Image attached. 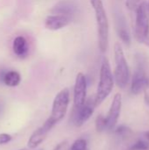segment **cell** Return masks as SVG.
Instances as JSON below:
<instances>
[{
  "label": "cell",
  "mask_w": 149,
  "mask_h": 150,
  "mask_svg": "<svg viewBox=\"0 0 149 150\" xmlns=\"http://www.w3.org/2000/svg\"><path fill=\"white\" fill-rule=\"evenodd\" d=\"M134 25L135 39L141 44L149 47V6L143 1L136 9Z\"/></svg>",
  "instance_id": "obj_3"
},
{
  "label": "cell",
  "mask_w": 149,
  "mask_h": 150,
  "mask_svg": "<svg viewBox=\"0 0 149 150\" xmlns=\"http://www.w3.org/2000/svg\"><path fill=\"white\" fill-rule=\"evenodd\" d=\"M11 139L12 137L11 134H5V133L0 134V145H4V144L9 143L11 141Z\"/></svg>",
  "instance_id": "obj_20"
},
{
  "label": "cell",
  "mask_w": 149,
  "mask_h": 150,
  "mask_svg": "<svg viewBox=\"0 0 149 150\" xmlns=\"http://www.w3.org/2000/svg\"><path fill=\"white\" fill-rule=\"evenodd\" d=\"M2 82L9 87H16L20 83L21 76L18 71L15 70H9L5 71L1 75Z\"/></svg>",
  "instance_id": "obj_14"
},
{
  "label": "cell",
  "mask_w": 149,
  "mask_h": 150,
  "mask_svg": "<svg viewBox=\"0 0 149 150\" xmlns=\"http://www.w3.org/2000/svg\"><path fill=\"white\" fill-rule=\"evenodd\" d=\"M68 150H87V142L84 139H78L73 142Z\"/></svg>",
  "instance_id": "obj_16"
},
{
  "label": "cell",
  "mask_w": 149,
  "mask_h": 150,
  "mask_svg": "<svg viewBox=\"0 0 149 150\" xmlns=\"http://www.w3.org/2000/svg\"><path fill=\"white\" fill-rule=\"evenodd\" d=\"M90 3L95 11L97 25L98 47L101 52H105L108 47L109 40V23L102 0H90Z\"/></svg>",
  "instance_id": "obj_1"
},
{
  "label": "cell",
  "mask_w": 149,
  "mask_h": 150,
  "mask_svg": "<svg viewBox=\"0 0 149 150\" xmlns=\"http://www.w3.org/2000/svg\"><path fill=\"white\" fill-rule=\"evenodd\" d=\"M87 81L83 73H78L74 87V107L82 106L86 101Z\"/></svg>",
  "instance_id": "obj_9"
},
{
  "label": "cell",
  "mask_w": 149,
  "mask_h": 150,
  "mask_svg": "<svg viewBox=\"0 0 149 150\" xmlns=\"http://www.w3.org/2000/svg\"><path fill=\"white\" fill-rule=\"evenodd\" d=\"M145 0H126V7L129 10L136 11L138 6Z\"/></svg>",
  "instance_id": "obj_19"
},
{
  "label": "cell",
  "mask_w": 149,
  "mask_h": 150,
  "mask_svg": "<svg viewBox=\"0 0 149 150\" xmlns=\"http://www.w3.org/2000/svg\"><path fill=\"white\" fill-rule=\"evenodd\" d=\"M132 149L133 150H147L149 149V143L146 141L140 140L133 146Z\"/></svg>",
  "instance_id": "obj_18"
},
{
  "label": "cell",
  "mask_w": 149,
  "mask_h": 150,
  "mask_svg": "<svg viewBox=\"0 0 149 150\" xmlns=\"http://www.w3.org/2000/svg\"><path fill=\"white\" fill-rule=\"evenodd\" d=\"M149 86V79L143 69H139L135 71L131 84V91L134 95H138L146 91Z\"/></svg>",
  "instance_id": "obj_10"
},
{
  "label": "cell",
  "mask_w": 149,
  "mask_h": 150,
  "mask_svg": "<svg viewBox=\"0 0 149 150\" xmlns=\"http://www.w3.org/2000/svg\"><path fill=\"white\" fill-rule=\"evenodd\" d=\"M40 150H42V149H40Z\"/></svg>",
  "instance_id": "obj_24"
},
{
  "label": "cell",
  "mask_w": 149,
  "mask_h": 150,
  "mask_svg": "<svg viewBox=\"0 0 149 150\" xmlns=\"http://www.w3.org/2000/svg\"><path fill=\"white\" fill-rule=\"evenodd\" d=\"M54 126L55 124L50 120V118H48L42 126L32 134L27 142V147L31 149H35L38 148L46 140L47 134Z\"/></svg>",
  "instance_id": "obj_7"
},
{
  "label": "cell",
  "mask_w": 149,
  "mask_h": 150,
  "mask_svg": "<svg viewBox=\"0 0 149 150\" xmlns=\"http://www.w3.org/2000/svg\"><path fill=\"white\" fill-rule=\"evenodd\" d=\"M114 86V78L112 73L109 61L106 57H104L100 68L99 83L95 97V105H99L105 99L111 94Z\"/></svg>",
  "instance_id": "obj_2"
},
{
  "label": "cell",
  "mask_w": 149,
  "mask_h": 150,
  "mask_svg": "<svg viewBox=\"0 0 149 150\" xmlns=\"http://www.w3.org/2000/svg\"><path fill=\"white\" fill-rule=\"evenodd\" d=\"M118 25H117V31H118V34L119 36V38L124 41L125 44H126L127 46L130 44V35L129 33L127 31V29L126 28V26H124V22L122 19H118L117 21Z\"/></svg>",
  "instance_id": "obj_15"
},
{
  "label": "cell",
  "mask_w": 149,
  "mask_h": 150,
  "mask_svg": "<svg viewBox=\"0 0 149 150\" xmlns=\"http://www.w3.org/2000/svg\"><path fill=\"white\" fill-rule=\"evenodd\" d=\"M69 105V91L68 88L62 89L55 96L53 105L52 111L50 115V120L56 125L63 120L66 116L68 108Z\"/></svg>",
  "instance_id": "obj_5"
},
{
  "label": "cell",
  "mask_w": 149,
  "mask_h": 150,
  "mask_svg": "<svg viewBox=\"0 0 149 150\" xmlns=\"http://www.w3.org/2000/svg\"><path fill=\"white\" fill-rule=\"evenodd\" d=\"M71 18L61 15H50L46 18L45 26L48 30L56 31L67 26L70 23Z\"/></svg>",
  "instance_id": "obj_11"
},
{
  "label": "cell",
  "mask_w": 149,
  "mask_h": 150,
  "mask_svg": "<svg viewBox=\"0 0 149 150\" xmlns=\"http://www.w3.org/2000/svg\"><path fill=\"white\" fill-rule=\"evenodd\" d=\"M12 49L14 54L19 57L24 58L28 54V45L25 38L24 36H18L14 39L12 43Z\"/></svg>",
  "instance_id": "obj_13"
},
{
  "label": "cell",
  "mask_w": 149,
  "mask_h": 150,
  "mask_svg": "<svg viewBox=\"0 0 149 150\" xmlns=\"http://www.w3.org/2000/svg\"><path fill=\"white\" fill-rule=\"evenodd\" d=\"M3 111H4V104H3V102L0 100V116L2 115Z\"/></svg>",
  "instance_id": "obj_22"
},
{
  "label": "cell",
  "mask_w": 149,
  "mask_h": 150,
  "mask_svg": "<svg viewBox=\"0 0 149 150\" xmlns=\"http://www.w3.org/2000/svg\"><path fill=\"white\" fill-rule=\"evenodd\" d=\"M148 6H149V1H148Z\"/></svg>",
  "instance_id": "obj_23"
},
{
  "label": "cell",
  "mask_w": 149,
  "mask_h": 150,
  "mask_svg": "<svg viewBox=\"0 0 149 150\" xmlns=\"http://www.w3.org/2000/svg\"><path fill=\"white\" fill-rule=\"evenodd\" d=\"M114 58H115V70H114V79L117 85L124 89L126 87L130 78L129 67L125 57L121 45L116 42L114 45Z\"/></svg>",
  "instance_id": "obj_4"
},
{
  "label": "cell",
  "mask_w": 149,
  "mask_h": 150,
  "mask_svg": "<svg viewBox=\"0 0 149 150\" xmlns=\"http://www.w3.org/2000/svg\"><path fill=\"white\" fill-rule=\"evenodd\" d=\"M96 128L98 132H103L106 130V125H105V119L102 115H99L97 118L96 120Z\"/></svg>",
  "instance_id": "obj_17"
},
{
  "label": "cell",
  "mask_w": 149,
  "mask_h": 150,
  "mask_svg": "<svg viewBox=\"0 0 149 150\" xmlns=\"http://www.w3.org/2000/svg\"><path fill=\"white\" fill-rule=\"evenodd\" d=\"M95 106V99L93 101H91V99H89L88 101H85V103L82 106L74 107L72 113L73 124L77 127L84 125V123H86L92 116Z\"/></svg>",
  "instance_id": "obj_6"
},
{
  "label": "cell",
  "mask_w": 149,
  "mask_h": 150,
  "mask_svg": "<svg viewBox=\"0 0 149 150\" xmlns=\"http://www.w3.org/2000/svg\"><path fill=\"white\" fill-rule=\"evenodd\" d=\"M69 148V143L68 141H63L54 147L53 150H68Z\"/></svg>",
  "instance_id": "obj_21"
},
{
  "label": "cell",
  "mask_w": 149,
  "mask_h": 150,
  "mask_svg": "<svg viewBox=\"0 0 149 150\" xmlns=\"http://www.w3.org/2000/svg\"><path fill=\"white\" fill-rule=\"evenodd\" d=\"M51 12L54 15L66 16L71 18V16L76 12V5L69 1H61L52 8Z\"/></svg>",
  "instance_id": "obj_12"
},
{
  "label": "cell",
  "mask_w": 149,
  "mask_h": 150,
  "mask_svg": "<svg viewBox=\"0 0 149 150\" xmlns=\"http://www.w3.org/2000/svg\"><path fill=\"white\" fill-rule=\"evenodd\" d=\"M121 105H122V97L119 93H117L112 99L108 114L105 118L106 130L111 131L117 125V122L119 120L120 112H121Z\"/></svg>",
  "instance_id": "obj_8"
}]
</instances>
